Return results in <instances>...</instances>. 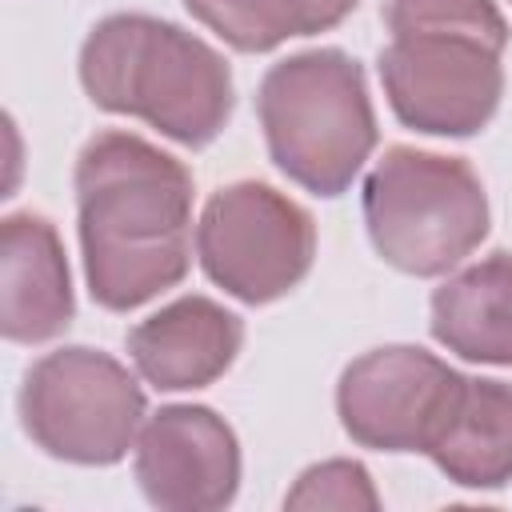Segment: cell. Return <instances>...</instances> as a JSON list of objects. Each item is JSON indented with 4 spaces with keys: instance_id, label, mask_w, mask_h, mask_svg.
I'll list each match as a JSON object with an SVG mask.
<instances>
[{
    "instance_id": "13",
    "label": "cell",
    "mask_w": 512,
    "mask_h": 512,
    "mask_svg": "<svg viewBox=\"0 0 512 512\" xmlns=\"http://www.w3.org/2000/svg\"><path fill=\"white\" fill-rule=\"evenodd\" d=\"M424 456L460 488H504L512 480V384L464 376L460 396Z\"/></svg>"
},
{
    "instance_id": "1",
    "label": "cell",
    "mask_w": 512,
    "mask_h": 512,
    "mask_svg": "<svg viewBox=\"0 0 512 512\" xmlns=\"http://www.w3.org/2000/svg\"><path fill=\"white\" fill-rule=\"evenodd\" d=\"M88 296L132 312L192 264V172L136 132H96L72 172Z\"/></svg>"
},
{
    "instance_id": "10",
    "label": "cell",
    "mask_w": 512,
    "mask_h": 512,
    "mask_svg": "<svg viewBox=\"0 0 512 512\" xmlns=\"http://www.w3.org/2000/svg\"><path fill=\"white\" fill-rule=\"evenodd\" d=\"M76 316L72 272L60 232L40 212L0 224V332L12 344L56 340Z\"/></svg>"
},
{
    "instance_id": "4",
    "label": "cell",
    "mask_w": 512,
    "mask_h": 512,
    "mask_svg": "<svg viewBox=\"0 0 512 512\" xmlns=\"http://www.w3.org/2000/svg\"><path fill=\"white\" fill-rule=\"evenodd\" d=\"M272 164L312 196H340L360 176L380 132L360 60L308 48L276 60L256 92Z\"/></svg>"
},
{
    "instance_id": "11",
    "label": "cell",
    "mask_w": 512,
    "mask_h": 512,
    "mask_svg": "<svg viewBox=\"0 0 512 512\" xmlns=\"http://www.w3.org/2000/svg\"><path fill=\"white\" fill-rule=\"evenodd\" d=\"M244 344V320L212 296H180L128 332V356L156 392H192L220 380Z\"/></svg>"
},
{
    "instance_id": "9",
    "label": "cell",
    "mask_w": 512,
    "mask_h": 512,
    "mask_svg": "<svg viewBox=\"0 0 512 512\" xmlns=\"http://www.w3.org/2000/svg\"><path fill=\"white\" fill-rule=\"evenodd\" d=\"M132 472L152 508L216 512L240 492V440L204 404H164L136 436Z\"/></svg>"
},
{
    "instance_id": "12",
    "label": "cell",
    "mask_w": 512,
    "mask_h": 512,
    "mask_svg": "<svg viewBox=\"0 0 512 512\" xmlns=\"http://www.w3.org/2000/svg\"><path fill=\"white\" fill-rule=\"evenodd\" d=\"M432 336L468 364L512 368V252H492L432 292Z\"/></svg>"
},
{
    "instance_id": "8",
    "label": "cell",
    "mask_w": 512,
    "mask_h": 512,
    "mask_svg": "<svg viewBox=\"0 0 512 512\" xmlns=\"http://www.w3.org/2000/svg\"><path fill=\"white\" fill-rule=\"evenodd\" d=\"M464 376L416 344H384L356 356L336 384L344 432L372 452H428Z\"/></svg>"
},
{
    "instance_id": "14",
    "label": "cell",
    "mask_w": 512,
    "mask_h": 512,
    "mask_svg": "<svg viewBox=\"0 0 512 512\" xmlns=\"http://www.w3.org/2000/svg\"><path fill=\"white\" fill-rule=\"evenodd\" d=\"M360 0H184L236 52H272L292 36L336 28Z\"/></svg>"
},
{
    "instance_id": "3",
    "label": "cell",
    "mask_w": 512,
    "mask_h": 512,
    "mask_svg": "<svg viewBox=\"0 0 512 512\" xmlns=\"http://www.w3.org/2000/svg\"><path fill=\"white\" fill-rule=\"evenodd\" d=\"M80 84L96 108L136 116L184 148L212 144L236 108L228 60L148 12H112L84 36Z\"/></svg>"
},
{
    "instance_id": "5",
    "label": "cell",
    "mask_w": 512,
    "mask_h": 512,
    "mask_svg": "<svg viewBox=\"0 0 512 512\" xmlns=\"http://www.w3.org/2000/svg\"><path fill=\"white\" fill-rule=\"evenodd\" d=\"M364 228L404 276H448L488 236V192L464 156L392 144L364 176Z\"/></svg>"
},
{
    "instance_id": "6",
    "label": "cell",
    "mask_w": 512,
    "mask_h": 512,
    "mask_svg": "<svg viewBox=\"0 0 512 512\" xmlns=\"http://www.w3.org/2000/svg\"><path fill=\"white\" fill-rule=\"evenodd\" d=\"M148 400L136 376L108 352L64 344L44 352L20 384V424L28 440L64 464L108 468L136 448Z\"/></svg>"
},
{
    "instance_id": "2",
    "label": "cell",
    "mask_w": 512,
    "mask_h": 512,
    "mask_svg": "<svg viewBox=\"0 0 512 512\" xmlns=\"http://www.w3.org/2000/svg\"><path fill=\"white\" fill-rule=\"evenodd\" d=\"M376 68L392 116L424 136H476L504 96L508 20L492 0H388Z\"/></svg>"
},
{
    "instance_id": "15",
    "label": "cell",
    "mask_w": 512,
    "mask_h": 512,
    "mask_svg": "<svg viewBox=\"0 0 512 512\" xmlns=\"http://www.w3.org/2000/svg\"><path fill=\"white\" fill-rule=\"evenodd\" d=\"M284 508H380L376 484L360 460H324L300 472L288 488Z\"/></svg>"
},
{
    "instance_id": "7",
    "label": "cell",
    "mask_w": 512,
    "mask_h": 512,
    "mask_svg": "<svg viewBox=\"0 0 512 512\" xmlns=\"http://www.w3.org/2000/svg\"><path fill=\"white\" fill-rule=\"evenodd\" d=\"M204 276L240 304L288 296L316 260V220L264 180H236L208 196L196 224Z\"/></svg>"
}]
</instances>
